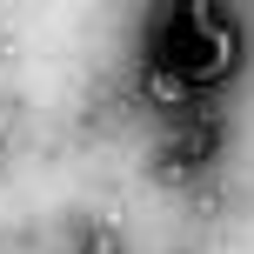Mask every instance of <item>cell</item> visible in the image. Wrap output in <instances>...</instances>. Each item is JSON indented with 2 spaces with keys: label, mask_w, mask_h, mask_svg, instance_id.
Listing matches in <instances>:
<instances>
[{
  "label": "cell",
  "mask_w": 254,
  "mask_h": 254,
  "mask_svg": "<svg viewBox=\"0 0 254 254\" xmlns=\"http://www.w3.org/2000/svg\"><path fill=\"white\" fill-rule=\"evenodd\" d=\"M221 154V114H201L194 107L188 121H181V134L167 140L161 154H154V181H167V188H188L201 167H214Z\"/></svg>",
  "instance_id": "cell-1"
},
{
  "label": "cell",
  "mask_w": 254,
  "mask_h": 254,
  "mask_svg": "<svg viewBox=\"0 0 254 254\" xmlns=\"http://www.w3.org/2000/svg\"><path fill=\"white\" fill-rule=\"evenodd\" d=\"M140 94H147L154 107H167V114H194V87L174 74V67H161V61H147V74H140Z\"/></svg>",
  "instance_id": "cell-2"
},
{
  "label": "cell",
  "mask_w": 254,
  "mask_h": 254,
  "mask_svg": "<svg viewBox=\"0 0 254 254\" xmlns=\"http://www.w3.org/2000/svg\"><path fill=\"white\" fill-rule=\"evenodd\" d=\"M80 254H121V234L107 228V221H87V228H80Z\"/></svg>",
  "instance_id": "cell-3"
}]
</instances>
